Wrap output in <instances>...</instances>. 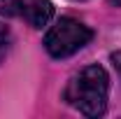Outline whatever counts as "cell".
<instances>
[{
	"mask_svg": "<svg viewBox=\"0 0 121 119\" xmlns=\"http://www.w3.org/2000/svg\"><path fill=\"white\" fill-rule=\"evenodd\" d=\"M109 98V77L103 65H86L70 77L63 91V101L82 112L84 117H100L107 110Z\"/></svg>",
	"mask_w": 121,
	"mask_h": 119,
	"instance_id": "cell-1",
	"label": "cell"
},
{
	"mask_svg": "<svg viewBox=\"0 0 121 119\" xmlns=\"http://www.w3.org/2000/svg\"><path fill=\"white\" fill-rule=\"evenodd\" d=\"M93 40V30L72 16L58 19L44 35V49L54 59H68Z\"/></svg>",
	"mask_w": 121,
	"mask_h": 119,
	"instance_id": "cell-2",
	"label": "cell"
},
{
	"mask_svg": "<svg viewBox=\"0 0 121 119\" xmlns=\"http://www.w3.org/2000/svg\"><path fill=\"white\" fill-rule=\"evenodd\" d=\"M0 14L26 21L33 28H44L54 19L51 0H0Z\"/></svg>",
	"mask_w": 121,
	"mask_h": 119,
	"instance_id": "cell-3",
	"label": "cell"
},
{
	"mask_svg": "<svg viewBox=\"0 0 121 119\" xmlns=\"http://www.w3.org/2000/svg\"><path fill=\"white\" fill-rule=\"evenodd\" d=\"M9 47H12V33H9L7 26H2V23H0V61L7 56Z\"/></svg>",
	"mask_w": 121,
	"mask_h": 119,
	"instance_id": "cell-4",
	"label": "cell"
},
{
	"mask_svg": "<svg viewBox=\"0 0 121 119\" xmlns=\"http://www.w3.org/2000/svg\"><path fill=\"white\" fill-rule=\"evenodd\" d=\"M112 61H114V68H117V70H119V75H121V49L112 54Z\"/></svg>",
	"mask_w": 121,
	"mask_h": 119,
	"instance_id": "cell-5",
	"label": "cell"
},
{
	"mask_svg": "<svg viewBox=\"0 0 121 119\" xmlns=\"http://www.w3.org/2000/svg\"><path fill=\"white\" fill-rule=\"evenodd\" d=\"M109 5H114V7H121V0H107Z\"/></svg>",
	"mask_w": 121,
	"mask_h": 119,
	"instance_id": "cell-6",
	"label": "cell"
}]
</instances>
